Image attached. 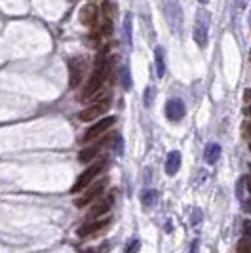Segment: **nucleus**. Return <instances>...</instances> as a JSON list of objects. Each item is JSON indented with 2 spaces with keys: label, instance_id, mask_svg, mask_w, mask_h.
I'll use <instances>...</instances> for the list:
<instances>
[{
  "label": "nucleus",
  "instance_id": "obj_10",
  "mask_svg": "<svg viewBox=\"0 0 251 253\" xmlns=\"http://www.w3.org/2000/svg\"><path fill=\"white\" fill-rule=\"evenodd\" d=\"M166 116L171 122H179L181 118L185 116V103L181 99H169L166 103Z\"/></svg>",
  "mask_w": 251,
  "mask_h": 253
},
{
  "label": "nucleus",
  "instance_id": "obj_32",
  "mask_svg": "<svg viewBox=\"0 0 251 253\" xmlns=\"http://www.w3.org/2000/svg\"><path fill=\"white\" fill-rule=\"evenodd\" d=\"M248 187H250V192H251V179L248 181Z\"/></svg>",
  "mask_w": 251,
  "mask_h": 253
},
{
  "label": "nucleus",
  "instance_id": "obj_19",
  "mask_svg": "<svg viewBox=\"0 0 251 253\" xmlns=\"http://www.w3.org/2000/svg\"><path fill=\"white\" fill-rule=\"evenodd\" d=\"M236 253H251V236L250 234H246L240 242H238Z\"/></svg>",
  "mask_w": 251,
  "mask_h": 253
},
{
  "label": "nucleus",
  "instance_id": "obj_29",
  "mask_svg": "<svg viewBox=\"0 0 251 253\" xmlns=\"http://www.w3.org/2000/svg\"><path fill=\"white\" fill-rule=\"evenodd\" d=\"M192 219H194V221H192L194 225H196V223H200V221H198V219H200V211H194V217H192Z\"/></svg>",
  "mask_w": 251,
  "mask_h": 253
},
{
  "label": "nucleus",
  "instance_id": "obj_27",
  "mask_svg": "<svg viewBox=\"0 0 251 253\" xmlns=\"http://www.w3.org/2000/svg\"><path fill=\"white\" fill-rule=\"evenodd\" d=\"M196 252H198V240L192 242V246H190V253H196Z\"/></svg>",
  "mask_w": 251,
  "mask_h": 253
},
{
  "label": "nucleus",
  "instance_id": "obj_18",
  "mask_svg": "<svg viewBox=\"0 0 251 253\" xmlns=\"http://www.w3.org/2000/svg\"><path fill=\"white\" fill-rule=\"evenodd\" d=\"M101 10H103V16L107 18V21H114L116 18V6L112 4V2H103V6H101Z\"/></svg>",
  "mask_w": 251,
  "mask_h": 253
},
{
  "label": "nucleus",
  "instance_id": "obj_6",
  "mask_svg": "<svg viewBox=\"0 0 251 253\" xmlns=\"http://www.w3.org/2000/svg\"><path fill=\"white\" fill-rule=\"evenodd\" d=\"M105 187H107V179L97 181L93 187H88V189H86V192L76 200V208H86V206H91L95 200L103 194V189H105Z\"/></svg>",
  "mask_w": 251,
  "mask_h": 253
},
{
  "label": "nucleus",
  "instance_id": "obj_14",
  "mask_svg": "<svg viewBox=\"0 0 251 253\" xmlns=\"http://www.w3.org/2000/svg\"><path fill=\"white\" fill-rule=\"evenodd\" d=\"M99 152H101V143L84 147V148L80 150V154H78V160H80L82 164H90L91 160H95V158H97V154H99Z\"/></svg>",
  "mask_w": 251,
  "mask_h": 253
},
{
  "label": "nucleus",
  "instance_id": "obj_22",
  "mask_svg": "<svg viewBox=\"0 0 251 253\" xmlns=\"http://www.w3.org/2000/svg\"><path fill=\"white\" fill-rule=\"evenodd\" d=\"M124 36L127 42H131V19H129V16L124 21Z\"/></svg>",
  "mask_w": 251,
  "mask_h": 253
},
{
  "label": "nucleus",
  "instance_id": "obj_3",
  "mask_svg": "<svg viewBox=\"0 0 251 253\" xmlns=\"http://www.w3.org/2000/svg\"><path fill=\"white\" fill-rule=\"evenodd\" d=\"M112 223V217H99V219H91V221H86L78 231L76 234L80 238H91V236L101 234L103 231H107Z\"/></svg>",
  "mask_w": 251,
  "mask_h": 253
},
{
  "label": "nucleus",
  "instance_id": "obj_8",
  "mask_svg": "<svg viewBox=\"0 0 251 253\" xmlns=\"http://www.w3.org/2000/svg\"><path fill=\"white\" fill-rule=\"evenodd\" d=\"M208 31H209L208 14H200L196 19V25H194V40H196V44L200 48L208 46Z\"/></svg>",
  "mask_w": 251,
  "mask_h": 253
},
{
  "label": "nucleus",
  "instance_id": "obj_34",
  "mask_svg": "<svg viewBox=\"0 0 251 253\" xmlns=\"http://www.w3.org/2000/svg\"><path fill=\"white\" fill-rule=\"evenodd\" d=\"M250 173H251V166H250Z\"/></svg>",
  "mask_w": 251,
  "mask_h": 253
},
{
  "label": "nucleus",
  "instance_id": "obj_28",
  "mask_svg": "<svg viewBox=\"0 0 251 253\" xmlns=\"http://www.w3.org/2000/svg\"><path fill=\"white\" fill-rule=\"evenodd\" d=\"M244 99H246V101H251V90H246V93H244Z\"/></svg>",
  "mask_w": 251,
  "mask_h": 253
},
{
  "label": "nucleus",
  "instance_id": "obj_11",
  "mask_svg": "<svg viewBox=\"0 0 251 253\" xmlns=\"http://www.w3.org/2000/svg\"><path fill=\"white\" fill-rule=\"evenodd\" d=\"M82 76H84V63L80 59L69 61V86L76 88L82 82Z\"/></svg>",
  "mask_w": 251,
  "mask_h": 253
},
{
  "label": "nucleus",
  "instance_id": "obj_25",
  "mask_svg": "<svg viewBox=\"0 0 251 253\" xmlns=\"http://www.w3.org/2000/svg\"><path fill=\"white\" fill-rule=\"evenodd\" d=\"M110 23H112V21H107V23L103 25V29H101V33H103V35H107V36L112 35V25H110Z\"/></svg>",
  "mask_w": 251,
  "mask_h": 253
},
{
  "label": "nucleus",
  "instance_id": "obj_35",
  "mask_svg": "<svg viewBox=\"0 0 251 253\" xmlns=\"http://www.w3.org/2000/svg\"><path fill=\"white\" fill-rule=\"evenodd\" d=\"M250 150H251V145H250Z\"/></svg>",
  "mask_w": 251,
  "mask_h": 253
},
{
  "label": "nucleus",
  "instance_id": "obj_7",
  "mask_svg": "<svg viewBox=\"0 0 251 253\" xmlns=\"http://www.w3.org/2000/svg\"><path fill=\"white\" fill-rule=\"evenodd\" d=\"M108 105H110V101H108V97H105V99H101L99 103H95V105H90L88 108H84V110L78 114V118H80L82 122H91V120L99 118L101 114H105Z\"/></svg>",
  "mask_w": 251,
  "mask_h": 253
},
{
  "label": "nucleus",
  "instance_id": "obj_21",
  "mask_svg": "<svg viewBox=\"0 0 251 253\" xmlns=\"http://www.w3.org/2000/svg\"><path fill=\"white\" fill-rule=\"evenodd\" d=\"M141 250V242L139 240H131L127 246H126V253H137Z\"/></svg>",
  "mask_w": 251,
  "mask_h": 253
},
{
  "label": "nucleus",
  "instance_id": "obj_13",
  "mask_svg": "<svg viewBox=\"0 0 251 253\" xmlns=\"http://www.w3.org/2000/svg\"><path fill=\"white\" fill-rule=\"evenodd\" d=\"M80 21L86 25V27H93L97 23V8L93 4H86L82 10H80Z\"/></svg>",
  "mask_w": 251,
  "mask_h": 253
},
{
  "label": "nucleus",
  "instance_id": "obj_31",
  "mask_svg": "<svg viewBox=\"0 0 251 253\" xmlns=\"http://www.w3.org/2000/svg\"><path fill=\"white\" fill-rule=\"evenodd\" d=\"M246 114H250V116H251V107L248 108V110H246Z\"/></svg>",
  "mask_w": 251,
  "mask_h": 253
},
{
  "label": "nucleus",
  "instance_id": "obj_4",
  "mask_svg": "<svg viewBox=\"0 0 251 253\" xmlns=\"http://www.w3.org/2000/svg\"><path fill=\"white\" fill-rule=\"evenodd\" d=\"M166 19H167V25L171 29L173 35H181V29H183V12H181V6L175 0H167L166 2Z\"/></svg>",
  "mask_w": 251,
  "mask_h": 253
},
{
  "label": "nucleus",
  "instance_id": "obj_30",
  "mask_svg": "<svg viewBox=\"0 0 251 253\" xmlns=\"http://www.w3.org/2000/svg\"><path fill=\"white\" fill-rule=\"evenodd\" d=\"M244 210H246V211H250V213H251V202H246V204H244Z\"/></svg>",
  "mask_w": 251,
  "mask_h": 253
},
{
  "label": "nucleus",
  "instance_id": "obj_33",
  "mask_svg": "<svg viewBox=\"0 0 251 253\" xmlns=\"http://www.w3.org/2000/svg\"><path fill=\"white\" fill-rule=\"evenodd\" d=\"M198 2H202V4H206V2H208V0H198Z\"/></svg>",
  "mask_w": 251,
  "mask_h": 253
},
{
  "label": "nucleus",
  "instance_id": "obj_9",
  "mask_svg": "<svg viewBox=\"0 0 251 253\" xmlns=\"http://www.w3.org/2000/svg\"><path fill=\"white\" fill-rule=\"evenodd\" d=\"M112 204H114V196H112V194H110V196H107L105 200H99V202H95V204H93V206L90 208L88 215H86V221H91V219H99V217H105V213H108V211H110Z\"/></svg>",
  "mask_w": 251,
  "mask_h": 253
},
{
  "label": "nucleus",
  "instance_id": "obj_12",
  "mask_svg": "<svg viewBox=\"0 0 251 253\" xmlns=\"http://www.w3.org/2000/svg\"><path fill=\"white\" fill-rule=\"evenodd\" d=\"M179 168H181V152L179 150H171L167 154V158H166V173L169 177H173L179 171Z\"/></svg>",
  "mask_w": 251,
  "mask_h": 253
},
{
  "label": "nucleus",
  "instance_id": "obj_17",
  "mask_svg": "<svg viewBox=\"0 0 251 253\" xmlns=\"http://www.w3.org/2000/svg\"><path fill=\"white\" fill-rule=\"evenodd\" d=\"M154 57H156V74L158 78H162L166 74V61H164V50L162 48H156L154 52Z\"/></svg>",
  "mask_w": 251,
  "mask_h": 253
},
{
  "label": "nucleus",
  "instance_id": "obj_24",
  "mask_svg": "<svg viewBox=\"0 0 251 253\" xmlns=\"http://www.w3.org/2000/svg\"><path fill=\"white\" fill-rule=\"evenodd\" d=\"M242 135L251 141V122H244V124H242Z\"/></svg>",
  "mask_w": 251,
  "mask_h": 253
},
{
  "label": "nucleus",
  "instance_id": "obj_15",
  "mask_svg": "<svg viewBox=\"0 0 251 253\" xmlns=\"http://www.w3.org/2000/svg\"><path fill=\"white\" fill-rule=\"evenodd\" d=\"M221 156V145L217 143H209L204 150V160L208 164H215Z\"/></svg>",
  "mask_w": 251,
  "mask_h": 253
},
{
  "label": "nucleus",
  "instance_id": "obj_1",
  "mask_svg": "<svg viewBox=\"0 0 251 253\" xmlns=\"http://www.w3.org/2000/svg\"><path fill=\"white\" fill-rule=\"evenodd\" d=\"M107 76H108V65H103L101 59H99L95 71H93V74H91L90 80H88V84H86V88L82 90L80 101H82V103H88L90 99H93V97L97 95V91L101 90V86H103V82H105Z\"/></svg>",
  "mask_w": 251,
  "mask_h": 253
},
{
  "label": "nucleus",
  "instance_id": "obj_23",
  "mask_svg": "<svg viewBox=\"0 0 251 253\" xmlns=\"http://www.w3.org/2000/svg\"><path fill=\"white\" fill-rule=\"evenodd\" d=\"M152 99H154V88H146V91H145V105L148 107L152 103Z\"/></svg>",
  "mask_w": 251,
  "mask_h": 253
},
{
  "label": "nucleus",
  "instance_id": "obj_2",
  "mask_svg": "<svg viewBox=\"0 0 251 253\" xmlns=\"http://www.w3.org/2000/svg\"><path fill=\"white\" fill-rule=\"evenodd\" d=\"M103 169H105V160H95V162H91L90 168L84 169V171L78 175L76 183L72 185V192H84V190L90 187V183H93L95 177H97Z\"/></svg>",
  "mask_w": 251,
  "mask_h": 253
},
{
  "label": "nucleus",
  "instance_id": "obj_5",
  "mask_svg": "<svg viewBox=\"0 0 251 253\" xmlns=\"http://www.w3.org/2000/svg\"><path fill=\"white\" fill-rule=\"evenodd\" d=\"M116 124V118L114 116H107V118H103V120H99L97 124H93V126L82 135V145H88V143H91V141H95L97 137H101L107 129H110V127Z\"/></svg>",
  "mask_w": 251,
  "mask_h": 253
},
{
  "label": "nucleus",
  "instance_id": "obj_26",
  "mask_svg": "<svg viewBox=\"0 0 251 253\" xmlns=\"http://www.w3.org/2000/svg\"><path fill=\"white\" fill-rule=\"evenodd\" d=\"M244 231H246V234L251 236V221H246V223H244Z\"/></svg>",
  "mask_w": 251,
  "mask_h": 253
},
{
  "label": "nucleus",
  "instance_id": "obj_16",
  "mask_svg": "<svg viewBox=\"0 0 251 253\" xmlns=\"http://www.w3.org/2000/svg\"><path fill=\"white\" fill-rule=\"evenodd\" d=\"M141 202H143L145 208H152V206H156V202H158V192H156V190H152V189L145 190L143 194H141Z\"/></svg>",
  "mask_w": 251,
  "mask_h": 253
},
{
  "label": "nucleus",
  "instance_id": "obj_20",
  "mask_svg": "<svg viewBox=\"0 0 251 253\" xmlns=\"http://www.w3.org/2000/svg\"><path fill=\"white\" fill-rule=\"evenodd\" d=\"M120 80H122V86H124L126 90H129L131 88V76H129V69H127V65L122 67V71H120Z\"/></svg>",
  "mask_w": 251,
  "mask_h": 253
}]
</instances>
